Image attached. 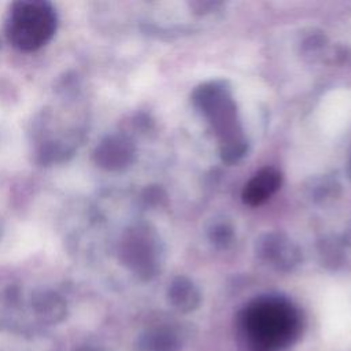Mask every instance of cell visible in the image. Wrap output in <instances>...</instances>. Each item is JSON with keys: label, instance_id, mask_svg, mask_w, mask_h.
<instances>
[{"label": "cell", "instance_id": "6da1fadb", "mask_svg": "<svg viewBox=\"0 0 351 351\" xmlns=\"http://www.w3.org/2000/svg\"><path fill=\"white\" fill-rule=\"evenodd\" d=\"M241 324L254 351H278L292 343L299 332L296 310L278 298H263L251 303Z\"/></svg>", "mask_w": 351, "mask_h": 351}, {"label": "cell", "instance_id": "7a4b0ae2", "mask_svg": "<svg viewBox=\"0 0 351 351\" xmlns=\"http://www.w3.org/2000/svg\"><path fill=\"white\" fill-rule=\"evenodd\" d=\"M56 11L43 0H21L12 3L5 21L8 41L23 52L44 47L55 34Z\"/></svg>", "mask_w": 351, "mask_h": 351}, {"label": "cell", "instance_id": "3957f363", "mask_svg": "<svg viewBox=\"0 0 351 351\" xmlns=\"http://www.w3.org/2000/svg\"><path fill=\"white\" fill-rule=\"evenodd\" d=\"M281 174L273 167L262 169L256 173L243 191V199L247 204L256 206L269 199L280 186Z\"/></svg>", "mask_w": 351, "mask_h": 351}, {"label": "cell", "instance_id": "277c9868", "mask_svg": "<svg viewBox=\"0 0 351 351\" xmlns=\"http://www.w3.org/2000/svg\"><path fill=\"white\" fill-rule=\"evenodd\" d=\"M85 351H89V350H85Z\"/></svg>", "mask_w": 351, "mask_h": 351}]
</instances>
